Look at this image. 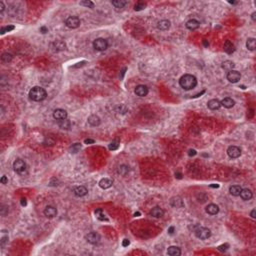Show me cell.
<instances>
[{
  "label": "cell",
  "instance_id": "obj_1",
  "mask_svg": "<svg viewBox=\"0 0 256 256\" xmlns=\"http://www.w3.org/2000/svg\"><path fill=\"white\" fill-rule=\"evenodd\" d=\"M179 85L185 90H191L197 85V79L191 74H184L179 79Z\"/></svg>",
  "mask_w": 256,
  "mask_h": 256
},
{
  "label": "cell",
  "instance_id": "obj_2",
  "mask_svg": "<svg viewBox=\"0 0 256 256\" xmlns=\"http://www.w3.org/2000/svg\"><path fill=\"white\" fill-rule=\"evenodd\" d=\"M47 96V92L44 88L40 86H34L31 90L29 91V97L33 101H42L46 98Z\"/></svg>",
  "mask_w": 256,
  "mask_h": 256
},
{
  "label": "cell",
  "instance_id": "obj_3",
  "mask_svg": "<svg viewBox=\"0 0 256 256\" xmlns=\"http://www.w3.org/2000/svg\"><path fill=\"white\" fill-rule=\"evenodd\" d=\"M195 235H196L197 238L201 239V240H205V239H208L211 236V231L210 229L206 227H197L194 231Z\"/></svg>",
  "mask_w": 256,
  "mask_h": 256
},
{
  "label": "cell",
  "instance_id": "obj_4",
  "mask_svg": "<svg viewBox=\"0 0 256 256\" xmlns=\"http://www.w3.org/2000/svg\"><path fill=\"white\" fill-rule=\"evenodd\" d=\"M13 169L15 170V172L19 173V174H24L27 170V165L23 160L21 159H17L13 163Z\"/></svg>",
  "mask_w": 256,
  "mask_h": 256
},
{
  "label": "cell",
  "instance_id": "obj_5",
  "mask_svg": "<svg viewBox=\"0 0 256 256\" xmlns=\"http://www.w3.org/2000/svg\"><path fill=\"white\" fill-rule=\"evenodd\" d=\"M93 47H94L95 50L104 51L108 48V42L103 38H97V39L93 41Z\"/></svg>",
  "mask_w": 256,
  "mask_h": 256
},
{
  "label": "cell",
  "instance_id": "obj_6",
  "mask_svg": "<svg viewBox=\"0 0 256 256\" xmlns=\"http://www.w3.org/2000/svg\"><path fill=\"white\" fill-rule=\"evenodd\" d=\"M65 25L68 27V28L71 29H75L77 27H79L80 25V19L76 16H70L65 20Z\"/></svg>",
  "mask_w": 256,
  "mask_h": 256
},
{
  "label": "cell",
  "instance_id": "obj_7",
  "mask_svg": "<svg viewBox=\"0 0 256 256\" xmlns=\"http://www.w3.org/2000/svg\"><path fill=\"white\" fill-rule=\"evenodd\" d=\"M226 77H227V80L231 82V83H236V82H238L240 80L241 74L236 70H230V71H228Z\"/></svg>",
  "mask_w": 256,
  "mask_h": 256
},
{
  "label": "cell",
  "instance_id": "obj_8",
  "mask_svg": "<svg viewBox=\"0 0 256 256\" xmlns=\"http://www.w3.org/2000/svg\"><path fill=\"white\" fill-rule=\"evenodd\" d=\"M227 154H228V156L232 159L238 158L239 156L241 155V149L237 146H230V147H228V149H227Z\"/></svg>",
  "mask_w": 256,
  "mask_h": 256
},
{
  "label": "cell",
  "instance_id": "obj_9",
  "mask_svg": "<svg viewBox=\"0 0 256 256\" xmlns=\"http://www.w3.org/2000/svg\"><path fill=\"white\" fill-rule=\"evenodd\" d=\"M87 242H89L90 244H97L100 241V235L97 232H89L88 234L85 236Z\"/></svg>",
  "mask_w": 256,
  "mask_h": 256
},
{
  "label": "cell",
  "instance_id": "obj_10",
  "mask_svg": "<svg viewBox=\"0 0 256 256\" xmlns=\"http://www.w3.org/2000/svg\"><path fill=\"white\" fill-rule=\"evenodd\" d=\"M65 48H66V44L65 42H63L61 40H56L51 43V49L54 52L63 51V50H65Z\"/></svg>",
  "mask_w": 256,
  "mask_h": 256
},
{
  "label": "cell",
  "instance_id": "obj_11",
  "mask_svg": "<svg viewBox=\"0 0 256 256\" xmlns=\"http://www.w3.org/2000/svg\"><path fill=\"white\" fill-rule=\"evenodd\" d=\"M53 117H54V119H56V120L66 119V118H67V112H66V110L61 109V108L55 109L53 112Z\"/></svg>",
  "mask_w": 256,
  "mask_h": 256
},
{
  "label": "cell",
  "instance_id": "obj_12",
  "mask_svg": "<svg viewBox=\"0 0 256 256\" xmlns=\"http://www.w3.org/2000/svg\"><path fill=\"white\" fill-rule=\"evenodd\" d=\"M170 204L174 208H182L184 206V202L182 198L179 196H174L170 199Z\"/></svg>",
  "mask_w": 256,
  "mask_h": 256
},
{
  "label": "cell",
  "instance_id": "obj_13",
  "mask_svg": "<svg viewBox=\"0 0 256 256\" xmlns=\"http://www.w3.org/2000/svg\"><path fill=\"white\" fill-rule=\"evenodd\" d=\"M148 87L145 86V85H138V86H136L135 88V94L137 96H139V97H144V96H146L148 94Z\"/></svg>",
  "mask_w": 256,
  "mask_h": 256
},
{
  "label": "cell",
  "instance_id": "obj_14",
  "mask_svg": "<svg viewBox=\"0 0 256 256\" xmlns=\"http://www.w3.org/2000/svg\"><path fill=\"white\" fill-rule=\"evenodd\" d=\"M44 215L47 218H53L57 215V209L54 206H47L44 209Z\"/></svg>",
  "mask_w": 256,
  "mask_h": 256
},
{
  "label": "cell",
  "instance_id": "obj_15",
  "mask_svg": "<svg viewBox=\"0 0 256 256\" xmlns=\"http://www.w3.org/2000/svg\"><path fill=\"white\" fill-rule=\"evenodd\" d=\"M73 193L77 197H83L88 193V190L85 186H77L73 189Z\"/></svg>",
  "mask_w": 256,
  "mask_h": 256
},
{
  "label": "cell",
  "instance_id": "obj_16",
  "mask_svg": "<svg viewBox=\"0 0 256 256\" xmlns=\"http://www.w3.org/2000/svg\"><path fill=\"white\" fill-rule=\"evenodd\" d=\"M205 211L208 214H210V215H216V214L219 212V207H218V205L211 203V204H208L206 206Z\"/></svg>",
  "mask_w": 256,
  "mask_h": 256
},
{
  "label": "cell",
  "instance_id": "obj_17",
  "mask_svg": "<svg viewBox=\"0 0 256 256\" xmlns=\"http://www.w3.org/2000/svg\"><path fill=\"white\" fill-rule=\"evenodd\" d=\"M199 26L200 23L196 19H190V20L186 22V28L189 30H196L197 28H199Z\"/></svg>",
  "mask_w": 256,
  "mask_h": 256
},
{
  "label": "cell",
  "instance_id": "obj_18",
  "mask_svg": "<svg viewBox=\"0 0 256 256\" xmlns=\"http://www.w3.org/2000/svg\"><path fill=\"white\" fill-rule=\"evenodd\" d=\"M150 215L155 217V218H161L164 215V210L162 208L158 207V206H156V207L152 208V210L150 211Z\"/></svg>",
  "mask_w": 256,
  "mask_h": 256
},
{
  "label": "cell",
  "instance_id": "obj_19",
  "mask_svg": "<svg viewBox=\"0 0 256 256\" xmlns=\"http://www.w3.org/2000/svg\"><path fill=\"white\" fill-rule=\"evenodd\" d=\"M112 184H113V181H112V179H110V178H103V179L99 181V186L102 189L110 188L112 186Z\"/></svg>",
  "mask_w": 256,
  "mask_h": 256
},
{
  "label": "cell",
  "instance_id": "obj_20",
  "mask_svg": "<svg viewBox=\"0 0 256 256\" xmlns=\"http://www.w3.org/2000/svg\"><path fill=\"white\" fill-rule=\"evenodd\" d=\"M207 106H208V108L211 110H217L221 107V103H220V101L217 100V99H211V100L208 101Z\"/></svg>",
  "mask_w": 256,
  "mask_h": 256
},
{
  "label": "cell",
  "instance_id": "obj_21",
  "mask_svg": "<svg viewBox=\"0 0 256 256\" xmlns=\"http://www.w3.org/2000/svg\"><path fill=\"white\" fill-rule=\"evenodd\" d=\"M220 103H221V105L224 106L225 108H232V107L235 105V101L230 97L224 98L222 101H220Z\"/></svg>",
  "mask_w": 256,
  "mask_h": 256
},
{
  "label": "cell",
  "instance_id": "obj_22",
  "mask_svg": "<svg viewBox=\"0 0 256 256\" xmlns=\"http://www.w3.org/2000/svg\"><path fill=\"white\" fill-rule=\"evenodd\" d=\"M100 122H101L100 118L95 114H92L88 117V123H89L91 126H98L99 124H100Z\"/></svg>",
  "mask_w": 256,
  "mask_h": 256
},
{
  "label": "cell",
  "instance_id": "obj_23",
  "mask_svg": "<svg viewBox=\"0 0 256 256\" xmlns=\"http://www.w3.org/2000/svg\"><path fill=\"white\" fill-rule=\"evenodd\" d=\"M239 195H240V197L243 200H250L252 198V196H253L251 190H249V189H247V188L241 189V192H240V194H239Z\"/></svg>",
  "mask_w": 256,
  "mask_h": 256
},
{
  "label": "cell",
  "instance_id": "obj_24",
  "mask_svg": "<svg viewBox=\"0 0 256 256\" xmlns=\"http://www.w3.org/2000/svg\"><path fill=\"white\" fill-rule=\"evenodd\" d=\"M167 254L170 256H179L181 254V250L177 246H170L167 249Z\"/></svg>",
  "mask_w": 256,
  "mask_h": 256
},
{
  "label": "cell",
  "instance_id": "obj_25",
  "mask_svg": "<svg viewBox=\"0 0 256 256\" xmlns=\"http://www.w3.org/2000/svg\"><path fill=\"white\" fill-rule=\"evenodd\" d=\"M157 28L162 30V31L168 30L170 28V21L169 20H161V21H159L158 24H157Z\"/></svg>",
  "mask_w": 256,
  "mask_h": 256
},
{
  "label": "cell",
  "instance_id": "obj_26",
  "mask_svg": "<svg viewBox=\"0 0 256 256\" xmlns=\"http://www.w3.org/2000/svg\"><path fill=\"white\" fill-rule=\"evenodd\" d=\"M234 50H235V48H234V45L232 44V42L229 41V40L225 41V43H224V51L226 52V53H228V54H231V53H233V52H234Z\"/></svg>",
  "mask_w": 256,
  "mask_h": 256
},
{
  "label": "cell",
  "instance_id": "obj_27",
  "mask_svg": "<svg viewBox=\"0 0 256 256\" xmlns=\"http://www.w3.org/2000/svg\"><path fill=\"white\" fill-rule=\"evenodd\" d=\"M111 3L116 10H121L124 8L126 4H127V1H124V0H116V1H112Z\"/></svg>",
  "mask_w": 256,
  "mask_h": 256
},
{
  "label": "cell",
  "instance_id": "obj_28",
  "mask_svg": "<svg viewBox=\"0 0 256 256\" xmlns=\"http://www.w3.org/2000/svg\"><path fill=\"white\" fill-rule=\"evenodd\" d=\"M241 189L242 188L239 185H232V186H230L229 192L233 196H239V194H240V192H241Z\"/></svg>",
  "mask_w": 256,
  "mask_h": 256
},
{
  "label": "cell",
  "instance_id": "obj_29",
  "mask_svg": "<svg viewBox=\"0 0 256 256\" xmlns=\"http://www.w3.org/2000/svg\"><path fill=\"white\" fill-rule=\"evenodd\" d=\"M58 126L61 129H69L71 127V122L67 118L63 120H58Z\"/></svg>",
  "mask_w": 256,
  "mask_h": 256
},
{
  "label": "cell",
  "instance_id": "obj_30",
  "mask_svg": "<svg viewBox=\"0 0 256 256\" xmlns=\"http://www.w3.org/2000/svg\"><path fill=\"white\" fill-rule=\"evenodd\" d=\"M246 47L248 50L250 51H253L255 50V47H256V41L254 38H248L246 41Z\"/></svg>",
  "mask_w": 256,
  "mask_h": 256
},
{
  "label": "cell",
  "instance_id": "obj_31",
  "mask_svg": "<svg viewBox=\"0 0 256 256\" xmlns=\"http://www.w3.org/2000/svg\"><path fill=\"white\" fill-rule=\"evenodd\" d=\"M234 66H235L234 63H233L232 61H225V62L222 63V68L225 69V70H228V71L233 70Z\"/></svg>",
  "mask_w": 256,
  "mask_h": 256
},
{
  "label": "cell",
  "instance_id": "obj_32",
  "mask_svg": "<svg viewBox=\"0 0 256 256\" xmlns=\"http://www.w3.org/2000/svg\"><path fill=\"white\" fill-rule=\"evenodd\" d=\"M95 215L96 217H97L98 220H100V221H104V220H107L105 215H104L103 211L101 210V209H96L95 210Z\"/></svg>",
  "mask_w": 256,
  "mask_h": 256
},
{
  "label": "cell",
  "instance_id": "obj_33",
  "mask_svg": "<svg viewBox=\"0 0 256 256\" xmlns=\"http://www.w3.org/2000/svg\"><path fill=\"white\" fill-rule=\"evenodd\" d=\"M12 58H13V56H12V55H11L10 53H4V54L1 56V60H2L3 62H5V63L10 62L11 60H12Z\"/></svg>",
  "mask_w": 256,
  "mask_h": 256
},
{
  "label": "cell",
  "instance_id": "obj_34",
  "mask_svg": "<svg viewBox=\"0 0 256 256\" xmlns=\"http://www.w3.org/2000/svg\"><path fill=\"white\" fill-rule=\"evenodd\" d=\"M118 171H119V173L121 175L125 176L129 172V167L126 166V165H121V166L119 167V170H118Z\"/></svg>",
  "mask_w": 256,
  "mask_h": 256
},
{
  "label": "cell",
  "instance_id": "obj_35",
  "mask_svg": "<svg viewBox=\"0 0 256 256\" xmlns=\"http://www.w3.org/2000/svg\"><path fill=\"white\" fill-rule=\"evenodd\" d=\"M82 6H85V7H88V8H94V3L92 1H89V0H84V1H81L79 3Z\"/></svg>",
  "mask_w": 256,
  "mask_h": 256
},
{
  "label": "cell",
  "instance_id": "obj_36",
  "mask_svg": "<svg viewBox=\"0 0 256 256\" xmlns=\"http://www.w3.org/2000/svg\"><path fill=\"white\" fill-rule=\"evenodd\" d=\"M80 148H81V145L79 144V143H75V144H73L72 146H71L70 151H71V153H77L80 150Z\"/></svg>",
  "mask_w": 256,
  "mask_h": 256
},
{
  "label": "cell",
  "instance_id": "obj_37",
  "mask_svg": "<svg viewBox=\"0 0 256 256\" xmlns=\"http://www.w3.org/2000/svg\"><path fill=\"white\" fill-rule=\"evenodd\" d=\"M14 29V26L13 25H9V26H5V27H2L1 30H0V33L1 34H4L6 32H9V31H12Z\"/></svg>",
  "mask_w": 256,
  "mask_h": 256
},
{
  "label": "cell",
  "instance_id": "obj_38",
  "mask_svg": "<svg viewBox=\"0 0 256 256\" xmlns=\"http://www.w3.org/2000/svg\"><path fill=\"white\" fill-rule=\"evenodd\" d=\"M145 6H146V4L144 3V2H138L135 6H134V10L135 11H140V10H143L145 8Z\"/></svg>",
  "mask_w": 256,
  "mask_h": 256
},
{
  "label": "cell",
  "instance_id": "obj_39",
  "mask_svg": "<svg viewBox=\"0 0 256 256\" xmlns=\"http://www.w3.org/2000/svg\"><path fill=\"white\" fill-rule=\"evenodd\" d=\"M119 147V142L118 141H112L109 144V149L110 150H116Z\"/></svg>",
  "mask_w": 256,
  "mask_h": 256
},
{
  "label": "cell",
  "instance_id": "obj_40",
  "mask_svg": "<svg viewBox=\"0 0 256 256\" xmlns=\"http://www.w3.org/2000/svg\"><path fill=\"white\" fill-rule=\"evenodd\" d=\"M228 247H229L228 244H223V245L218 246V250H219V251H226Z\"/></svg>",
  "mask_w": 256,
  "mask_h": 256
},
{
  "label": "cell",
  "instance_id": "obj_41",
  "mask_svg": "<svg viewBox=\"0 0 256 256\" xmlns=\"http://www.w3.org/2000/svg\"><path fill=\"white\" fill-rule=\"evenodd\" d=\"M0 182H1L2 184H6L8 182V179H7L6 176H2L1 179H0Z\"/></svg>",
  "mask_w": 256,
  "mask_h": 256
},
{
  "label": "cell",
  "instance_id": "obj_42",
  "mask_svg": "<svg viewBox=\"0 0 256 256\" xmlns=\"http://www.w3.org/2000/svg\"><path fill=\"white\" fill-rule=\"evenodd\" d=\"M129 244H130V241H129L128 239H124L123 242H122V246L123 247H127Z\"/></svg>",
  "mask_w": 256,
  "mask_h": 256
},
{
  "label": "cell",
  "instance_id": "obj_43",
  "mask_svg": "<svg viewBox=\"0 0 256 256\" xmlns=\"http://www.w3.org/2000/svg\"><path fill=\"white\" fill-rule=\"evenodd\" d=\"M94 142H95V141H94L93 139H85V140H84L85 144H93Z\"/></svg>",
  "mask_w": 256,
  "mask_h": 256
},
{
  "label": "cell",
  "instance_id": "obj_44",
  "mask_svg": "<svg viewBox=\"0 0 256 256\" xmlns=\"http://www.w3.org/2000/svg\"><path fill=\"white\" fill-rule=\"evenodd\" d=\"M7 241H8V237H2L1 238V245L4 246L5 243H6Z\"/></svg>",
  "mask_w": 256,
  "mask_h": 256
},
{
  "label": "cell",
  "instance_id": "obj_45",
  "mask_svg": "<svg viewBox=\"0 0 256 256\" xmlns=\"http://www.w3.org/2000/svg\"><path fill=\"white\" fill-rule=\"evenodd\" d=\"M188 155H189V156H194V155H196V150L190 149V150H189V152H188Z\"/></svg>",
  "mask_w": 256,
  "mask_h": 256
},
{
  "label": "cell",
  "instance_id": "obj_46",
  "mask_svg": "<svg viewBox=\"0 0 256 256\" xmlns=\"http://www.w3.org/2000/svg\"><path fill=\"white\" fill-rule=\"evenodd\" d=\"M174 230H175L174 226H170L168 228V233H169V234H173V233H174Z\"/></svg>",
  "mask_w": 256,
  "mask_h": 256
},
{
  "label": "cell",
  "instance_id": "obj_47",
  "mask_svg": "<svg viewBox=\"0 0 256 256\" xmlns=\"http://www.w3.org/2000/svg\"><path fill=\"white\" fill-rule=\"evenodd\" d=\"M40 31L42 32V33H47V32H48V29L46 28L45 26H42V27H40Z\"/></svg>",
  "mask_w": 256,
  "mask_h": 256
},
{
  "label": "cell",
  "instance_id": "obj_48",
  "mask_svg": "<svg viewBox=\"0 0 256 256\" xmlns=\"http://www.w3.org/2000/svg\"><path fill=\"white\" fill-rule=\"evenodd\" d=\"M21 205L22 206H26L27 205V201H26L25 198H22V199H21Z\"/></svg>",
  "mask_w": 256,
  "mask_h": 256
},
{
  "label": "cell",
  "instance_id": "obj_49",
  "mask_svg": "<svg viewBox=\"0 0 256 256\" xmlns=\"http://www.w3.org/2000/svg\"><path fill=\"white\" fill-rule=\"evenodd\" d=\"M4 8H5V7H4L3 2H0V12H1V13L3 12V11H4Z\"/></svg>",
  "mask_w": 256,
  "mask_h": 256
},
{
  "label": "cell",
  "instance_id": "obj_50",
  "mask_svg": "<svg viewBox=\"0 0 256 256\" xmlns=\"http://www.w3.org/2000/svg\"><path fill=\"white\" fill-rule=\"evenodd\" d=\"M255 214H256V211H255V209H253V210L251 211V213H250V215H251V217L252 218H255Z\"/></svg>",
  "mask_w": 256,
  "mask_h": 256
},
{
  "label": "cell",
  "instance_id": "obj_51",
  "mask_svg": "<svg viewBox=\"0 0 256 256\" xmlns=\"http://www.w3.org/2000/svg\"><path fill=\"white\" fill-rule=\"evenodd\" d=\"M175 177L178 178V179H181V178H182V175H181V173H175Z\"/></svg>",
  "mask_w": 256,
  "mask_h": 256
},
{
  "label": "cell",
  "instance_id": "obj_52",
  "mask_svg": "<svg viewBox=\"0 0 256 256\" xmlns=\"http://www.w3.org/2000/svg\"><path fill=\"white\" fill-rule=\"evenodd\" d=\"M251 16H252V20L255 21V20H256V17H255V16H256V12H253Z\"/></svg>",
  "mask_w": 256,
  "mask_h": 256
},
{
  "label": "cell",
  "instance_id": "obj_53",
  "mask_svg": "<svg viewBox=\"0 0 256 256\" xmlns=\"http://www.w3.org/2000/svg\"><path fill=\"white\" fill-rule=\"evenodd\" d=\"M210 187H212V188H218L219 185H218V184H211Z\"/></svg>",
  "mask_w": 256,
  "mask_h": 256
},
{
  "label": "cell",
  "instance_id": "obj_54",
  "mask_svg": "<svg viewBox=\"0 0 256 256\" xmlns=\"http://www.w3.org/2000/svg\"><path fill=\"white\" fill-rule=\"evenodd\" d=\"M229 3H230V4H236L237 2H235V1H229Z\"/></svg>",
  "mask_w": 256,
  "mask_h": 256
},
{
  "label": "cell",
  "instance_id": "obj_55",
  "mask_svg": "<svg viewBox=\"0 0 256 256\" xmlns=\"http://www.w3.org/2000/svg\"><path fill=\"white\" fill-rule=\"evenodd\" d=\"M204 45H205V46H208V43H207V41H206V40H204Z\"/></svg>",
  "mask_w": 256,
  "mask_h": 256
},
{
  "label": "cell",
  "instance_id": "obj_56",
  "mask_svg": "<svg viewBox=\"0 0 256 256\" xmlns=\"http://www.w3.org/2000/svg\"><path fill=\"white\" fill-rule=\"evenodd\" d=\"M136 215H137V216H138V215H140V213H139V212H137V213H135V214H134V216H136Z\"/></svg>",
  "mask_w": 256,
  "mask_h": 256
}]
</instances>
